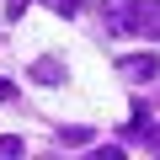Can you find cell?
<instances>
[{
  "instance_id": "277c9868",
  "label": "cell",
  "mask_w": 160,
  "mask_h": 160,
  "mask_svg": "<svg viewBox=\"0 0 160 160\" xmlns=\"http://www.w3.org/2000/svg\"><path fill=\"white\" fill-rule=\"evenodd\" d=\"M59 144H91V128H59Z\"/></svg>"
},
{
  "instance_id": "7a4b0ae2",
  "label": "cell",
  "mask_w": 160,
  "mask_h": 160,
  "mask_svg": "<svg viewBox=\"0 0 160 160\" xmlns=\"http://www.w3.org/2000/svg\"><path fill=\"white\" fill-rule=\"evenodd\" d=\"M118 75L149 80V75H160V59H155V53H123V59H118Z\"/></svg>"
},
{
  "instance_id": "8992f818",
  "label": "cell",
  "mask_w": 160,
  "mask_h": 160,
  "mask_svg": "<svg viewBox=\"0 0 160 160\" xmlns=\"http://www.w3.org/2000/svg\"><path fill=\"white\" fill-rule=\"evenodd\" d=\"M48 6H53V11H59V16H75V11H80V6H86V0H48Z\"/></svg>"
},
{
  "instance_id": "6da1fadb",
  "label": "cell",
  "mask_w": 160,
  "mask_h": 160,
  "mask_svg": "<svg viewBox=\"0 0 160 160\" xmlns=\"http://www.w3.org/2000/svg\"><path fill=\"white\" fill-rule=\"evenodd\" d=\"M102 27L123 38H160V0H107Z\"/></svg>"
},
{
  "instance_id": "5b68a950",
  "label": "cell",
  "mask_w": 160,
  "mask_h": 160,
  "mask_svg": "<svg viewBox=\"0 0 160 160\" xmlns=\"http://www.w3.org/2000/svg\"><path fill=\"white\" fill-rule=\"evenodd\" d=\"M11 155H22V139L16 133H0V160H11Z\"/></svg>"
},
{
  "instance_id": "3957f363",
  "label": "cell",
  "mask_w": 160,
  "mask_h": 160,
  "mask_svg": "<svg viewBox=\"0 0 160 160\" xmlns=\"http://www.w3.org/2000/svg\"><path fill=\"white\" fill-rule=\"evenodd\" d=\"M32 80H38V86H59V80H64V64L59 59H38L32 64Z\"/></svg>"
},
{
  "instance_id": "52a82bcc",
  "label": "cell",
  "mask_w": 160,
  "mask_h": 160,
  "mask_svg": "<svg viewBox=\"0 0 160 160\" xmlns=\"http://www.w3.org/2000/svg\"><path fill=\"white\" fill-rule=\"evenodd\" d=\"M16 96V86H11V80H0V102H11Z\"/></svg>"
}]
</instances>
